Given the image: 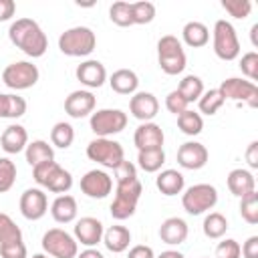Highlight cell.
Returning <instances> with one entry per match:
<instances>
[{
    "label": "cell",
    "instance_id": "9f6ffc18",
    "mask_svg": "<svg viewBox=\"0 0 258 258\" xmlns=\"http://www.w3.org/2000/svg\"><path fill=\"white\" fill-rule=\"evenodd\" d=\"M32 258H48V254H42V252H38V254H32Z\"/></svg>",
    "mask_w": 258,
    "mask_h": 258
},
{
    "label": "cell",
    "instance_id": "f1b7e54d",
    "mask_svg": "<svg viewBox=\"0 0 258 258\" xmlns=\"http://www.w3.org/2000/svg\"><path fill=\"white\" fill-rule=\"evenodd\" d=\"M24 155H26L28 165H30V167H36V165H40V163H44V161H52V159H54V149H52V145H48L46 141L34 139V141H30V143L26 145Z\"/></svg>",
    "mask_w": 258,
    "mask_h": 258
},
{
    "label": "cell",
    "instance_id": "ee69618b",
    "mask_svg": "<svg viewBox=\"0 0 258 258\" xmlns=\"http://www.w3.org/2000/svg\"><path fill=\"white\" fill-rule=\"evenodd\" d=\"M242 250L234 238H226L216 246V258H240Z\"/></svg>",
    "mask_w": 258,
    "mask_h": 258
},
{
    "label": "cell",
    "instance_id": "ffe728a7",
    "mask_svg": "<svg viewBox=\"0 0 258 258\" xmlns=\"http://www.w3.org/2000/svg\"><path fill=\"white\" fill-rule=\"evenodd\" d=\"M75 75H77V81H81V85H85L89 89H99L107 81L105 64L99 62V60H95V58H89V60L81 62L77 67Z\"/></svg>",
    "mask_w": 258,
    "mask_h": 258
},
{
    "label": "cell",
    "instance_id": "8992f818",
    "mask_svg": "<svg viewBox=\"0 0 258 258\" xmlns=\"http://www.w3.org/2000/svg\"><path fill=\"white\" fill-rule=\"evenodd\" d=\"M87 157L103 167L115 169L125 159V151L119 141L109 137H97L87 145Z\"/></svg>",
    "mask_w": 258,
    "mask_h": 258
},
{
    "label": "cell",
    "instance_id": "836d02e7",
    "mask_svg": "<svg viewBox=\"0 0 258 258\" xmlns=\"http://www.w3.org/2000/svg\"><path fill=\"white\" fill-rule=\"evenodd\" d=\"M75 141V129L71 123L67 121H58L54 123V127L50 129V143L58 149H69Z\"/></svg>",
    "mask_w": 258,
    "mask_h": 258
},
{
    "label": "cell",
    "instance_id": "2e32d148",
    "mask_svg": "<svg viewBox=\"0 0 258 258\" xmlns=\"http://www.w3.org/2000/svg\"><path fill=\"white\" fill-rule=\"evenodd\" d=\"M129 111L135 119H139L141 123L153 121V117L159 111V101L153 93L147 91H137L133 93V97L129 99Z\"/></svg>",
    "mask_w": 258,
    "mask_h": 258
},
{
    "label": "cell",
    "instance_id": "d4e9b609",
    "mask_svg": "<svg viewBox=\"0 0 258 258\" xmlns=\"http://www.w3.org/2000/svg\"><path fill=\"white\" fill-rule=\"evenodd\" d=\"M101 242L105 244V248H107L109 252L121 254V252H125V250L129 248L131 232H129V228H125V226H111V228H107V230L103 232V240H101Z\"/></svg>",
    "mask_w": 258,
    "mask_h": 258
},
{
    "label": "cell",
    "instance_id": "c3c4849f",
    "mask_svg": "<svg viewBox=\"0 0 258 258\" xmlns=\"http://www.w3.org/2000/svg\"><path fill=\"white\" fill-rule=\"evenodd\" d=\"M242 256L244 258H258V236H250L242 246Z\"/></svg>",
    "mask_w": 258,
    "mask_h": 258
},
{
    "label": "cell",
    "instance_id": "484cf974",
    "mask_svg": "<svg viewBox=\"0 0 258 258\" xmlns=\"http://www.w3.org/2000/svg\"><path fill=\"white\" fill-rule=\"evenodd\" d=\"M109 85L115 93L119 95H133L137 93V87H139V77L135 75V71L131 69H117L111 79H109Z\"/></svg>",
    "mask_w": 258,
    "mask_h": 258
},
{
    "label": "cell",
    "instance_id": "f35d334b",
    "mask_svg": "<svg viewBox=\"0 0 258 258\" xmlns=\"http://www.w3.org/2000/svg\"><path fill=\"white\" fill-rule=\"evenodd\" d=\"M14 240H22V230L16 226V222L0 212V244H6V242H14Z\"/></svg>",
    "mask_w": 258,
    "mask_h": 258
},
{
    "label": "cell",
    "instance_id": "d6986e66",
    "mask_svg": "<svg viewBox=\"0 0 258 258\" xmlns=\"http://www.w3.org/2000/svg\"><path fill=\"white\" fill-rule=\"evenodd\" d=\"M163 129L153 123V121H147V123H141L137 129H135V135H133V143L137 147V151H143V149H161L163 147Z\"/></svg>",
    "mask_w": 258,
    "mask_h": 258
},
{
    "label": "cell",
    "instance_id": "5bb4252c",
    "mask_svg": "<svg viewBox=\"0 0 258 258\" xmlns=\"http://www.w3.org/2000/svg\"><path fill=\"white\" fill-rule=\"evenodd\" d=\"M48 212V198L40 187H28L22 191L20 196V214L30 220L36 222L40 218H44V214Z\"/></svg>",
    "mask_w": 258,
    "mask_h": 258
},
{
    "label": "cell",
    "instance_id": "cb8c5ba5",
    "mask_svg": "<svg viewBox=\"0 0 258 258\" xmlns=\"http://www.w3.org/2000/svg\"><path fill=\"white\" fill-rule=\"evenodd\" d=\"M77 212H79L77 200L73 196H69V194H62V196L54 198V202L50 206V216L58 224H71V222H75Z\"/></svg>",
    "mask_w": 258,
    "mask_h": 258
},
{
    "label": "cell",
    "instance_id": "11a10c76",
    "mask_svg": "<svg viewBox=\"0 0 258 258\" xmlns=\"http://www.w3.org/2000/svg\"><path fill=\"white\" fill-rule=\"evenodd\" d=\"M250 32H252V44H254V46H256V44H258V42H256V32H258V24H254V26H252V30H250Z\"/></svg>",
    "mask_w": 258,
    "mask_h": 258
},
{
    "label": "cell",
    "instance_id": "ab89813d",
    "mask_svg": "<svg viewBox=\"0 0 258 258\" xmlns=\"http://www.w3.org/2000/svg\"><path fill=\"white\" fill-rule=\"evenodd\" d=\"M109 18H111V22H115L117 26H131L133 22H131V2H123V0H119V2H115V4H111V8H109Z\"/></svg>",
    "mask_w": 258,
    "mask_h": 258
},
{
    "label": "cell",
    "instance_id": "f6af8a7d",
    "mask_svg": "<svg viewBox=\"0 0 258 258\" xmlns=\"http://www.w3.org/2000/svg\"><path fill=\"white\" fill-rule=\"evenodd\" d=\"M0 256H2V258H28L26 244H24L22 240H14V242L0 244Z\"/></svg>",
    "mask_w": 258,
    "mask_h": 258
},
{
    "label": "cell",
    "instance_id": "4dcf8cb0",
    "mask_svg": "<svg viewBox=\"0 0 258 258\" xmlns=\"http://www.w3.org/2000/svg\"><path fill=\"white\" fill-rule=\"evenodd\" d=\"M228 228H230V226H228V220H226V216L220 214V212H210V214L204 218V224H202V230H204L206 238H210V240L222 238Z\"/></svg>",
    "mask_w": 258,
    "mask_h": 258
},
{
    "label": "cell",
    "instance_id": "83f0119b",
    "mask_svg": "<svg viewBox=\"0 0 258 258\" xmlns=\"http://www.w3.org/2000/svg\"><path fill=\"white\" fill-rule=\"evenodd\" d=\"M181 38L187 46L191 48H200V46H206L208 40H210V30L204 22H198V20H191L187 22L183 28H181Z\"/></svg>",
    "mask_w": 258,
    "mask_h": 258
},
{
    "label": "cell",
    "instance_id": "db71d44e",
    "mask_svg": "<svg viewBox=\"0 0 258 258\" xmlns=\"http://www.w3.org/2000/svg\"><path fill=\"white\" fill-rule=\"evenodd\" d=\"M157 258H183V254L177 252V250H165V252H161Z\"/></svg>",
    "mask_w": 258,
    "mask_h": 258
},
{
    "label": "cell",
    "instance_id": "9c48e42d",
    "mask_svg": "<svg viewBox=\"0 0 258 258\" xmlns=\"http://www.w3.org/2000/svg\"><path fill=\"white\" fill-rule=\"evenodd\" d=\"M216 204H218V189L210 183H196L187 187L181 196V206L191 216H200L212 210Z\"/></svg>",
    "mask_w": 258,
    "mask_h": 258
},
{
    "label": "cell",
    "instance_id": "9a60e30c",
    "mask_svg": "<svg viewBox=\"0 0 258 258\" xmlns=\"http://www.w3.org/2000/svg\"><path fill=\"white\" fill-rule=\"evenodd\" d=\"M95 95L87 89H79V91H73L67 99H64V113L73 119H83L87 115H93L95 111Z\"/></svg>",
    "mask_w": 258,
    "mask_h": 258
},
{
    "label": "cell",
    "instance_id": "8fae6325",
    "mask_svg": "<svg viewBox=\"0 0 258 258\" xmlns=\"http://www.w3.org/2000/svg\"><path fill=\"white\" fill-rule=\"evenodd\" d=\"M89 125L97 137H111L127 127V113H123L121 109H99L93 111Z\"/></svg>",
    "mask_w": 258,
    "mask_h": 258
},
{
    "label": "cell",
    "instance_id": "d6a6232c",
    "mask_svg": "<svg viewBox=\"0 0 258 258\" xmlns=\"http://www.w3.org/2000/svg\"><path fill=\"white\" fill-rule=\"evenodd\" d=\"M177 93L187 101V103H194L202 97L204 93V81L198 77V75H185L179 85H177Z\"/></svg>",
    "mask_w": 258,
    "mask_h": 258
},
{
    "label": "cell",
    "instance_id": "1f68e13d",
    "mask_svg": "<svg viewBox=\"0 0 258 258\" xmlns=\"http://www.w3.org/2000/svg\"><path fill=\"white\" fill-rule=\"evenodd\" d=\"M165 163V151L161 149H143L137 153V165L147 171V173H155L161 169V165Z\"/></svg>",
    "mask_w": 258,
    "mask_h": 258
},
{
    "label": "cell",
    "instance_id": "8d00e7d4",
    "mask_svg": "<svg viewBox=\"0 0 258 258\" xmlns=\"http://www.w3.org/2000/svg\"><path fill=\"white\" fill-rule=\"evenodd\" d=\"M240 216L250 226L258 224V194L250 191L244 198H240Z\"/></svg>",
    "mask_w": 258,
    "mask_h": 258
},
{
    "label": "cell",
    "instance_id": "681fc988",
    "mask_svg": "<svg viewBox=\"0 0 258 258\" xmlns=\"http://www.w3.org/2000/svg\"><path fill=\"white\" fill-rule=\"evenodd\" d=\"M127 258H155L153 254V248L151 246H145V244H137L129 250Z\"/></svg>",
    "mask_w": 258,
    "mask_h": 258
},
{
    "label": "cell",
    "instance_id": "f5cc1de1",
    "mask_svg": "<svg viewBox=\"0 0 258 258\" xmlns=\"http://www.w3.org/2000/svg\"><path fill=\"white\" fill-rule=\"evenodd\" d=\"M77 258H105L97 248H87V250H83L81 254H77Z\"/></svg>",
    "mask_w": 258,
    "mask_h": 258
},
{
    "label": "cell",
    "instance_id": "7bdbcfd3",
    "mask_svg": "<svg viewBox=\"0 0 258 258\" xmlns=\"http://www.w3.org/2000/svg\"><path fill=\"white\" fill-rule=\"evenodd\" d=\"M240 71L248 77V81L254 83L258 79V52L250 50V52L242 54V58H240Z\"/></svg>",
    "mask_w": 258,
    "mask_h": 258
},
{
    "label": "cell",
    "instance_id": "d590c367",
    "mask_svg": "<svg viewBox=\"0 0 258 258\" xmlns=\"http://www.w3.org/2000/svg\"><path fill=\"white\" fill-rule=\"evenodd\" d=\"M226 103V99L222 97V93L218 89H210V91H204L202 97L198 99V107H200V113L204 115H216L222 105Z\"/></svg>",
    "mask_w": 258,
    "mask_h": 258
},
{
    "label": "cell",
    "instance_id": "ba28073f",
    "mask_svg": "<svg viewBox=\"0 0 258 258\" xmlns=\"http://www.w3.org/2000/svg\"><path fill=\"white\" fill-rule=\"evenodd\" d=\"M212 36H214V52H216L218 58H222V60L238 58L240 40H238V34H236V28L232 26V22H228L224 18L216 20Z\"/></svg>",
    "mask_w": 258,
    "mask_h": 258
},
{
    "label": "cell",
    "instance_id": "74e56055",
    "mask_svg": "<svg viewBox=\"0 0 258 258\" xmlns=\"http://www.w3.org/2000/svg\"><path fill=\"white\" fill-rule=\"evenodd\" d=\"M155 18V6L147 0L131 2V22L133 24H149Z\"/></svg>",
    "mask_w": 258,
    "mask_h": 258
},
{
    "label": "cell",
    "instance_id": "277c9868",
    "mask_svg": "<svg viewBox=\"0 0 258 258\" xmlns=\"http://www.w3.org/2000/svg\"><path fill=\"white\" fill-rule=\"evenodd\" d=\"M32 175L34 181L40 187H46L52 194H67L73 187V175L71 171H67L64 167H60L54 159L52 161H44L36 167H32Z\"/></svg>",
    "mask_w": 258,
    "mask_h": 258
},
{
    "label": "cell",
    "instance_id": "4316f807",
    "mask_svg": "<svg viewBox=\"0 0 258 258\" xmlns=\"http://www.w3.org/2000/svg\"><path fill=\"white\" fill-rule=\"evenodd\" d=\"M155 185L163 196H177L183 191L185 179H183L181 171H177V169H163L155 177Z\"/></svg>",
    "mask_w": 258,
    "mask_h": 258
},
{
    "label": "cell",
    "instance_id": "b9f144b4",
    "mask_svg": "<svg viewBox=\"0 0 258 258\" xmlns=\"http://www.w3.org/2000/svg\"><path fill=\"white\" fill-rule=\"evenodd\" d=\"M222 8L234 16V18H246L250 16V10H252V2L250 0H222Z\"/></svg>",
    "mask_w": 258,
    "mask_h": 258
},
{
    "label": "cell",
    "instance_id": "816d5d0a",
    "mask_svg": "<svg viewBox=\"0 0 258 258\" xmlns=\"http://www.w3.org/2000/svg\"><path fill=\"white\" fill-rule=\"evenodd\" d=\"M246 161H248V165L252 169L258 167V141H252L248 145V149H246Z\"/></svg>",
    "mask_w": 258,
    "mask_h": 258
},
{
    "label": "cell",
    "instance_id": "60d3db41",
    "mask_svg": "<svg viewBox=\"0 0 258 258\" xmlns=\"http://www.w3.org/2000/svg\"><path fill=\"white\" fill-rule=\"evenodd\" d=\"M16 181V165L8 157H0V194H6L12 189Z\"/></svg>",
    "mask_w": 258,
    "mask_h": 258
},
{
    "label": "cell",
    "instance_id": "e575fe53",
    "mask_svg": "<svg viewBox=\"0 0 258 258\" xmlns=\"http://www.w3.org/2000/svg\"><path fill=\"white\" fill-rule=\"evenodd\" d=\"M177 127H179L181 133L194 137V135H200V133H202V129H204V119H202L200 113L185 109L183 113L177 115Z\"/></svg>",
    "mask_w": 258,
    "mask_h": 258
},
{
    "label": "cell",
    "instance_id": "e0dca14e",
    "mask_svg": "<svg viewBox=\"0 0 258 258\" xmlns=\"http://www.w3.org/2000/svg\"><path fill=\"white\" fill-rule=\"evenodd\" d=\"M177 163L183 169H202L208 163V149L198 141H185L177 149Z\"/></svg>",
    "mask_w": 258,
    "mask_h": 258
},
{
    "label": "cell",
    "instance_id": "f546056e",
    "mask_svg": "<svg viewBox=\"0 0 258 258\" xmlns=\"http://www.w3.org/2000/svg\"><path fill=\"white\" fill-rule=\"evenodd\" d=\"M26 113V101L18 95L0 93V119H18Z\"/></svg>",
    "mask_w": 258,
    "mask_h": 258
},
{
    "label": "cell",
    "instance_id": "30bf717a",
    "mask_svg": "<svg viewBox=\"0 0 258 258\" xmlns=\"http://www.w3.org/2000/svg\"><path fill=\"white\" fill-rule=\"evenodd\" d=\"M38 67L28 62V60H16V62H10L4 71H2V81L8 89L12 91H24V89H30L38 83Z\"/></svg>",
    "mask_w": 258,
    "mask_h": 258
},
{
    "label": "cell",
    "instance_id": "7402d4cb",
    "mask_svg": "<svg viewBox=\"0 0 258 258\" xmlns=\"http://www.w3.org/2000/svg\"><path fill=\"white\" fill-rule=\"evenodd\" d=\"M187 234H189V230H187L185 220H181L177 216L163 220L161 226H159V238H161V242H165L169 246L183 244L185 238H187Z\"/></svg>",
    "mask_w": 258,
    "mask_h": 258
},
{
    "label": "cell",
    "instance_id": "7dc6e473",
    "mask_svg": "<svg viewBox=\"0 0 258 258\" xmlns=\"http://www.w3.org/2000/svg\"><path fill=\"white\" fill-rule=\"evenodd\" d=\"M113 173H115V181H127V179H135V177H137V167H135L131 161L123 159V161L113 169Z\"/></svg>",
    "mask_w": 258,
    "mask_h": 258
},
{
    "label": "cell",
    "instance_id": "52a82bcc",
    "mask_svg": "<svg viewBox=\"0 0 258 258\" xmlns=\"http://www.w3.org/2000/svg\"><path fill=\"white\" fill-rule=\"evenodd\" d=\"M40 244H42L44 254H48L52 258H77V254H79V242L75 240V236H71L62 228L46 230L42 234Z\"/></svg>",
    "mask_w": 258,
    "mask_h": 258
},
{
    "label": "cell",
    "instance_id": "4fadbf2b",
    "mask_svg": "<svg viewBox=\"0 0 258 258\" xmlns=\"http://www.w3.org/2000/svg\"><path fill=\"white\" fill-rule=\"evenodd\" d=\"M113 189V177L103 169H91L81 177V191L87 198L103 200Z\"/></svg>",
    "mask_w": 258,
    "mask_h": 258
},
{
    "label": "cell",
    "instance_id": "ac0fdd59",
    "mask_svg": "<svg viewBox=\"0 0 258 258\" xmlns=\"http://www.w3.org/2000/svg\"><path fill=\"white\" fill-rule=\"evenodd\" d=\"M103 232H105V228H103L101 220L91 218V216H85V218L77 220V224H75V240L87 248L97 246L103 240Z\"/></svg>",
    "mask_w": 258,
    "mask_h": 258
},
{
    "label": "cell",
    "instance_id": "bcb514c9",
    "mask_svg": "<svg viewBox=\"0 0 258 258\" xmlns=\"http://www.w3.org/2000/svg\"><path fill=\"white\" fill-rule=\"evenodd\" d=\"M187 105H189V103L177 93V89L171 91V93H167V97H165V109H167L169 113H173V115L183 113V111L187 109Z\"/></svg>",
    "mask_w": 258,
    "mask_h": 258
},
{
    "label": "cell",
    "instance_id": "f907efd6",
    "mask_svg": "<svg viewBox=\"0 0 258 258\" xmlns=\"http://www.w3.org/2000/svg\"><path fill=\"white\" fill-rule=\"evenodd\" d=\"M16 12V4L14 0H0V22H6L14 16Z\"/></svg>",
    "mask_w": 258,
    "mask_h": 258
},
{
    "label": "cell",
    "instance_id": "7c38bea8",
    "mask_svg": "<svg viewBox=\"0 0 258 258\" xmlns=\"http://www.w3.org/2000/svg\"><path fill=\"white\" fill-rule=\"evenodd\" d=\"M218 91L222 93L224 99H230V101H236V103H246L252 109L258 107V87L252 81L230 77V79L222 81Z\"/></svg>",
    "mask_w": 258,
    "mask_h": 258
},
{
    "label": "cell",
    "instance_id": "5b68a950",
    "mask_svg": "<svg viewBox=\"0 0 258 258\" xmlns=\"http://www.w3.org/2000/svg\"><path fill=\"white\" fill-rule=\"evenodd\" d=\"M185 52L181 40L173 34H165L157 40V62L165 75H179L185 69Z\"/></svg>",
    "mask_w": 258,
    "mask_h": 258
},
{
    "label": "cell",
    "instance_id": "603a6c76",
    "mask_svg": "<svg viewBox=\"0 0 258 258\" xmlns=\"http://www.w3.org/2000/svg\"><path fill=\"white\" fill-rule=\"evenodd\" d=\"M228 189L236 196V198H244L246 194L250 191H256V179L252 175V171L248 169H242V167H236L228 173Z\"/></svg>",
    "mask_w": 258,
    "mask_h": 258
},
{
    "label": "cell",
    "instance_id": "6da1fadb",
    "mask_svg": "<svg viewBox=\"0 0 258 258\" xmlns=\"http://www.w3.org/2000/svg\"><path fill=\"white\" fill-rule=\"evenodd\" d=\"M8 38L10 42L20 48L24 54L32 56V58H38L46 52L48 48V38L46 34L42 32L40 24L32 18H18L10 24L8 28Z\"/></svg>",
    "mask_w": 258,
    "mask_h": 258
},
{
    "label": "cell",
    "instance_id": "44dd1931",
    "mask_svg": "<svg viewBox=\"0 0 258 258\" xmlns=\"http://www.w3.org/2000/svg\"><path fill=\"white\" fill-rule=\"evenodd\" d=\"M26 145H28V133H26V129H24L22 125H18V123L8 125V127L2 131V135H0V147H2L8 155H14V153L24 151Z\"/></svg>",
    "mask_w": 258,
    "mask_h": 258
},
{
    "label": "cell",
    "instance_id": "3957f363",
    "mask_svg": "<svg viewBox=\"0 0 258 258\" xmlns=\"http://www.w3.org/2000/svg\"><path fill=\"white\" fill-rule=\"evenodd\" d=\"M95 46L97 36L89 26H73L58 36V50L67 56H89Z\"/></svg>",
    "mask_w": 258,
    "mask_h": 258
},
{
    "label": "cell",
    "instance_id": "7a4b0ae2",
    "mask_svg": "<svg viewBox=\"0 0 258 258\" xmlns=\"http://www.w3.org/2000/svg\"><path fill=\"white\" fill-rule=\"evenodd\" d=\"M117 187H115V198L111 202V216L113 220H127L135 214L137 210V204H139V198H141V191H143V185L139 181V177L135 179H127V181H115Z\"/></svg>",
    "mask_w": 258,
    "mask_h": 258
},
{
    "label": "cell",
    "instance_id": "6f0895ef",
    "mask_svg": "<svg viewBox=\"0 0 258 258\" xmlns=\"http://www.w3.org/2000/svg\"><path fill=\"white\" fill-rule=\"evenodd\" d=\"M204 258H206V256H204Z\"/></svg>",
    "mask_w": 258,
    "mask_h": 258
}]
</instances>
